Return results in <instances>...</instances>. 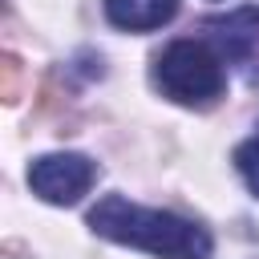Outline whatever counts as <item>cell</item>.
I'll use <instances>...</instances> for the list:
<instances>
[{"mask_svg":"<svg viewBox=\"0 0 259 259\" xmlns=\"http://www.w3.org/2000/svg\"><path fill=\"white\" fill-rule=\"evenodd\" d=\"M202 28H206V36L219 45L223 57L243 61V57L259 45V8H239V12H231V16H210Z\"/></svg>","mask_w":259,"mask_h":259,"instance_id":"obj_4","label":"cell"},{"mask_svg":"<svg viewBox=\"0 0 259 259\" xmlns=\"http://www.w3.org/2000/svg\"><path fill=\"white\" fill-rule=\"evenodd\" d=\"M154 85L162 89V97L190 105V109H202V105L219 101L227 89L223 53L206 40H194V36L170 40L154 61Z\"/></svg>","mask_w":259,"mask_h":259,"instance_id":"obj_2","label":"cell"},{"mask_svg":"<svg viewBox=\"0 0 259 259\" xmlns=\"http://www.w3.org/2000/svg\"><path fill=\"white\" fill-rule=\"evenodd\" d=\"M235 170H239V178L247 182V190L259 198V125H255V134H251L247 142L235 146Z\"/></svg>","mask_w":259,"mask_h":259,"instance_id":"obj_6","label":"cell"},{"mask_svg":"<svg viewBox=\"0 0 259 259\" xmlns=\"http://www.w3.org/2000/svg\"><path fill=\"white\" fill-rule=\"evenodd\" d=\"M97 182V162H89L85 154H40L28 166V186L36 198L53 202V206H73L81 202V194H89V186Z\"/></svg>","mask_w":259,"mask_h":259,"instance_id":"obj_3","label":"cell"},{"mask_svg":"<svg viewBox=\"0 0 259 259\" xmlns=\"http://www.w3.org/2000/svg\"><path fill=\"white\" fill-rule=\"evenodd\" d=\"M89 227L109 243L138 247L158 259H210L214 255L206 227H198L194 219H182L174 210L138 206L125 194H105L89 210Z\"/></svg>","mask_w":259,"mask_h":259,"instance_id":"obj_1","label":"cell"},{"mask_svg":"<svg viewBox=\"0 0 259 259\" xmlns=\"http://www.w3.org/2000/svg\"><path fill=\"white\" fill-rule=\"evenodd\" d=\"M178 0H105V16L113 28L125 32H150L162 28L166 20H174Z\"/></svg>","mask_w":259,"mask_h":259,"instance_id":"obj_5","label":"cell"}]
</instances>
